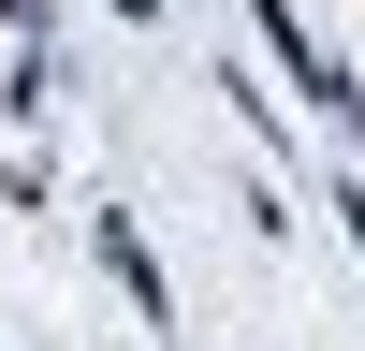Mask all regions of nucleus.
<instances>
[{
    "mask_svg": "<svg viewBox=\"0 0 365 351\" xmlns=\"http://www.w3.org/2000/svg\"><path fill=\"white\" fill-rule=\"evenodd\" d=\"M336 234H351V249H365V190H351V205H336Z\"/></svg>",
    "mask_w": 365,
    "mask_h": 351,
    "instance_id": "obj_2",
    "label": "nucleus"
},
{
    "mask_svg": "<svg viewBox=\"0 0 365 351\" xmlns=\"http://www.w3.org/2000/svg\"><path fill=\"white\" fill-rule=\"evenodd\" d=\"M103 263H117V292H132V307H161V263H146L132 220H103Z\"/></svg>",
    "mask_w": 365,
    "mask_h": 351,
    "instance_id": "obj_1",
    "label": "nucleus"
}]
</instances>
